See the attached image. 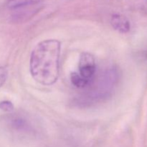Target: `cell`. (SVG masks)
<instances>
[{
    "mask_svg": "<svg viewBox=\"0 0 147 147\" xmlns=\"http://www.w3.org/2000/svg\"><path fill=\"white\" fill-rule=\"evenodd\" d=\"M61 45L57 40L40 42L30 56V73L33 78L43 86H51L59 77V60Z\"/></svg>",
    "mask_w": 147,
    "mask_h": 147,
    "instance_id": "cell-1",
    "label": "cell"
},
{
    "mask_svg": "<svg viewBox=\"0 0 147 147\" xmlns=\"http://www.w3.org/2000/svg\"><path fill=\"white\" fill-rule=\"evenodd\" d=\"M119 78L117 69L110 68L106 70L98 80L94 81L93 80L88 86L90 88L88 93L87 100H102L109 97L117 83Z\"/></svg>",
    "mask_w": 147,
    "mask_h": 147,
    "instance_id": "cell-2",
    "label": "cell"
},
{
    "mask_svg": "<svg viewBox=\"0 0 147 147\" xmlns=\"http://www.w3.org/2000/svg\"><path fill=\"white\" fill-rule=\"evenodd\" d=\"M79 74L88 81L92 82L96 73V64L93 55L88 53H82L78 64Z\"/></svg>",
    "mask_w": 147,
    "mask_h": 147,
    "instance_id": "cell-3",
    "label": "cell"
},
{
    "mask_svg": "<svg viewBox=\"0 0 147 147\" xmlns=\"http://www.w3.org/2000/svg\"><path fill=\"white\" fill-rule=\"evenodd\" d=\"M113 28L121 33H127L130 31L131 24L129 20L121 14H113L111 20Z\"/></svg>",
    "mask_w": 147,
    "mask_h": 147,
    "instance_id": "cell-4",
    "label": "cell"
},
{
    "mask_svg": "<svg viewBox=\"0 0 147 147\" xmlns=\"http://www.w3.org/2000/svg\"><path fill=\"white\" fill-rule=\"evenodd\" d=\"M70 80L72 84L78 88H85L91 83V82L82 77L78 73H72L70 75Z\"/></svg>",
    "mask_w": 147,
    "mask_h": 147,
    "instance_id": "cell-5",
    "label": "cell"
},
{
    "mask_svg": "<svg viewBox=\"0 0 147 147\" xmlns=\"http://www.w3.org/2000/svg\"><path fill=\"white\" fill-rule=\"evenodd\" d=\"M12 126L14 129L19 131H26L31 129L28 121L22 117H15L13 119Z\"/></svg>",
    "mask_w": 147,
    "mask_h": 147,
    "instance_id": "cell-6",
    "label": "cell"
},
{
    "mask_svg": "<svg viewBox=\"0 0 147 147\" xmlns=\"http://www.w3.org/2000/svg\"><path fill=\"white\" fill-rule=\"evenodd\" d=\"M40 0H8L7 4L9 8L16 9L27 5L36 4Z\"/></svg>",
    "mask_w": 147,
    "mask_h": 147,
    "instance_id": "cell-7",
    "label": "cell"
},
{
    "mask_svg": "<svg viewBox=\"0 0 147 147\" xmlns=\"http://www.w3.org/2000/svg\"><path fill=\"white\" fill-rule=\"evenodd\" d=\"M0 109L4 112H11L14 111V105L11 101L3 100L0 102Z\"/></svg>",
    "mask_w": 147,
    "mask_h": 147,
    "instance_id": "cell-8",
    "label": "cell"
},
{
    "mask_svg": "<svg viewBox=\"0 0 147 147\" xmlns=\"http://www.w3.org/2000/svg\"><path fill=\"white\" fill-rule=\"evenodd\" d=\"M8 77V71L4 67H0V87L4 84Z\"/></svg>",
    "mask_w": 147,
    "mask_h": 147,
    "instance_id": "cell-9",
    "label": "cell"
}]
</instances>
